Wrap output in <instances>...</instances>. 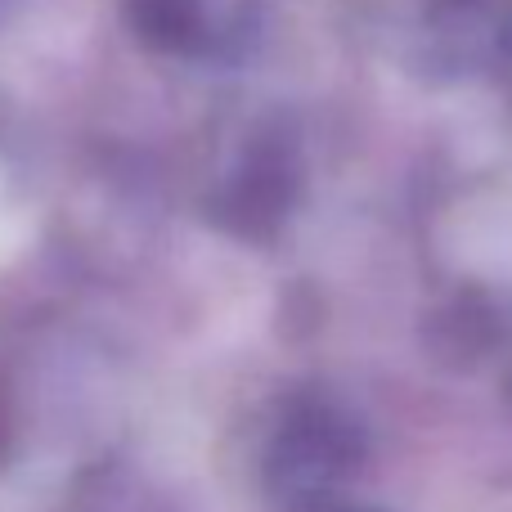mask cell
Wrapping results in <instances>:
<instances>
[{"mask_svg": "<svg viewBox=\"0 0 512 512\" xmlns=\"http://www.w3.org/2000/svg\"><path fill=\"white\" fill-rule=\"evenodd\" d=\"M360 459V436L333 409H301L265 459V481L292 508H315L333 490L337 477L355 468Z\"/></svg>", "mask_w": 512, "mask_h": 512, "instance_id": "obj_1", "label": "cell"}, {"mask_svg": "<svg viewBox=\"0 0 512 512\" xmlns=\"http://www.w3.org/2000/svg\"><path fill=\"white\" fill-rule=\"evenodd\" d=\"M131 27L158 50H189L198 41V0H126Z\"/></svg>", "mask_w": 512, "mask_h": 512, "instance_id": "obj_2", "label": "cell"}]
</instances>
